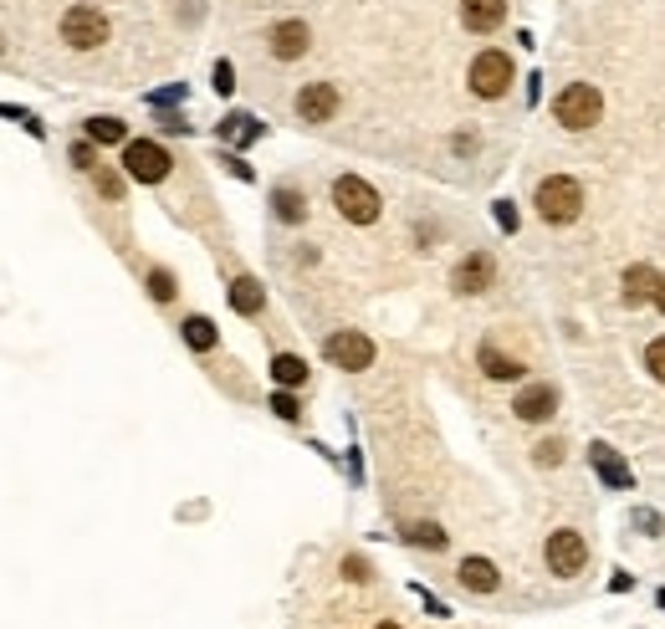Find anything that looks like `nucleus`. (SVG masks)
<instances>
[{
    "instance_id": "obj_3",
    "label": "nucleus",
    "mask_w": 665,
    "mask_h": 629,
    "mask_svg": "<svg viewBox=\"0 0 665 629\" xmlns=\"http://www.w3.org/2000/svg\"><path fill=\"white\" fill-rule=\"evenodd\" d=\"M553 113H558V123L563 128H594L599 123V113H604V98H599V87H589V82H573V87H563L558 93V103H553Z\"/></svg>"
},
{
    "instance_id": "obj_21",
    "label": "nucleus",
    "mask_w": 665,
    "mask_h": 629,
    "mask_svg": "<svg viewBox=\"0 0 665 629\" xmlns=\"http://www.w3.org/2000/svg\"><path fill=\"white\" fill-rule=\"evenodd\" d=\"M185 343H190L195 353H210V348L220 343V333H215L210 318H185Z\"/></svg>"
},
{
    "instance_id": "obj_31",
    "label": "nucleus",
    "mask_w": 665,
    "mask_h": 629,
    "mask_svg": "<svg viewBox=\"0 0 665 629\" xmlns=\"http://www.w3.org/2000/svg\"><path fill=\"white\" fill-rule=\"evenodd\" d=\"M343 573H348L353 583H364V578H369V563H364V558H343Z\"/></svg>"
},
{
    "instance_id": "obj_24",
    "label": "nucleus",
    "mask_w": 665,
    "mask_h": 629,
    "mask_svg": "<svg viewBox=\"0 0 665 629\" xmlns=\"http://www.w3.org/2000/svg\"><path fill=\"white\" fill-rule=\"evenodd\" d=\"M405 537H410V543H415V548H435V553H440V548H446V532H440L435 522H415V527H410Z\"/></svg>"
},
{
    "instance_id": "obj_28",
    "label": "nucleus",
    "mask_w": 665,
    "mask_h": 629,
    "mask_svg": "<svg viewBox=\"0 0 665 629\" xmlns=\"http://www.w3.org/2000/svg\"><path fill=\"white\" fill-rule=\"evenodd\" d=\"M532 461H538V466H558V461H563V445H558V440H543Z\"/></svg>"
},
{
    "instance_id": "obj_4",
    "label": "nucleus",
    "mask_w": 665,
    "mask_h": 629,
    "mask_svg": "<svg viewBox=\"0 0 665 629\" xmlns=\"http://www.w3.org/2000/svg\"><path fill=\"white\" fill-rule=\"evenodd\" d=\"M62 41H67L72 52L103 47V41H108V16H103L98 6H72V11L62 16Z\"/></svg>"
},
{
    "instance_id": "obj_32",
    "label": "nucleus",
    "mask_w": 665,
    "mask_h": 629,
    "mask_svg": "<svg viewBox=\"0 0 665 629\" xmlns=\"http://www.w3.org/2000/svg\"><path fill=\"white\" fill-rule=\"evenodd\" d=\"M185 98V87H164V93H154L149 103H159V108H169V103H180Z\"/></svg>"
},
{
    "instance_id": "obj_7",
    "label": "nucleus",
    "mask_w": 665,
    "mask_h": 629,
    "mask_svg": "<svg viewBox=\"0 0 665 629\" xmlns=\"http://www.w3.org/2000/svg\"><path fill=\"white\" fill-rule=\"evenodd\" d=\"M323 353H328V364H333V369H348V374H359V369L374 364V343H369L364 333H353V328L333 333V338L323 343Z\"/></svg>"
},
{
    "instance_id": "obj_22",
    "label": "nucleus",
    "mask_w": 665,
    "mask_h": 629,
    "mask_svg": "<svg viewBox=\"0 0 665 629\" xmlns=\"http://www.w3.org/2000/svg\"><path fill=\"white\" fill-rule=\"evenodd\" d=\"M87 139H93V144H123L128 128L118 118H87Z\"/></svg>"
},
{
    "instance_id": "obj_19",
    "label": "nucleus",
    "mask_w": 665,
    "mask_h": 629,
    "mask_svg": "<svg viewBox=\"0 0 665 629\" xmlns=\"http://www.w3.org/2000/svg\"><path fill=\"white\" fill-rule=\"evenodd\" d=\"M272 379H277L282 389H297V384L307 379V364H302L297 353H277V358H272Z\"/></svg>"
},
{
    "instance_id": "obj_25",
    "label": "nucleus",
    "mask_w": 665,
    "mask_h": 629,
    "mask_svg": "<svg viewBox=\"0 0 665 629\" xmlns=\"http://www.w3.org/2000/svg\"><path fill=\"white\" fill-rule=\"evenodd\" d=\"M149 292H154V302H169L174 297V277L164 272V266H154V272H149Z\"/></svg>"
},
{
    "instance_id": "obj_36",
    "label": "nucleus",
    "mask_w": 665,
    "mask_h": 629,
    "mask_svg": "<svg viewBox=\"0 0 665 629\" xmlns=\"http://www.w3.org/2000/svg\"><path fill=\"white\" fill-rule=\"evenodd\" d=\"M374 629H399V624H389V619H384V624H374Z\"/></svg>"
},
{
    "instance_id": "obj_30",
    "label": "nucleus",
    "mask_w": 665,
    "mask_h": 629,
    "mask_svg": "<svg viewBox=\"0 0 665 629\" xmlns=\"http://www.w3.org/2000/svg\"><path fill=\"white\" fill-rule=\"evenodd\" d=\"M98 190H103L108 200H118V195H123V179H118V174H108V169H98Z\"/></svg>"
},
{
    "instance_id": "obj_11",
    "label": "nucleus",
    "mask_w": 665,
    "mask_h": 629,
    "mask_svg": "<svg viewBox=\"0 0 665 629\" xmlns=\"http://www.w3.org/2000/svg\"><path fill=\"white\" fill-rule=\"evenodd\" d=\"M589 466H594V471H599V481H604V486H614V491H630V481H635V476H630V466L619 461L614 445H599V440L589 445Z\"/></svg>"
},
{
    "instance_id": "obj_29",
    "label": "nucleus",
    "mask_w": 665,
    "mask_h": 629,
    "mask_svg": "<svg viewBox=\"0 0 665 629\" xmlns=\"http://www.w3.org/2000/svg\"><path fill=\"white\" fill-rule=\"evenodd\" d=\"M236 87V67L231 62H215V93H231Z\"/></svg>"
},
{
    "instance_id": "obj_33",
    "label": "nucleus",
    "mask_w": 665,
    "mask_h": 629,
    "mask_svg": "<svg viewBox=\"0 0 665 629\" xmlns=\"http://www.w3.org/2000/svg\"><path fill=\"white\" fill-rule=\"evenodd\" d=\"M72 164H77V169H93V144H77V149H72Z\"/></svg>"
},
{
    "instance_id": "obj_8",
    "label": "nucleus",
    "mask_w": 665,
    "mask_h": 629,
    "mask_svg": "<svg viewBox=\"0 0 665 629\" xmlns=\"http://www.w3.org/2000/svg\"><path fill=\"white\" fill-rule=\"evenodd\" d=\"M543 558H548V568H553L558 578H573V573H584V563H589V548H584V537H579V532L558 527V532L548 537Z\"/></svg>"
},
{
    "instance_id": "obj_35",
    "label": "nucleus",
    "mask_w": 665,
    "mask_h": 629,
    "mask_svg": "<svg viewBox=\"0 0 665 629\" xmlns=\"http://www.w3.org/2000/svg\"><path fill=\"white\" fill-rule=\"evenodd\" d=\"M655 307L665 312V277H660V287H655Z\"/></svg>"
},
{
    "instance_id": "obj_15",
    "label": "nucleus",
    "mask_w": 665,
    "mask_h": 629,
    "mask_svg": "<svg viewBox=\"0 0 665 629\" xmlns=\"http://www.w3.org/2000/svg\"><path fill=\"white\" fill-rule=\"evenodd\" d=\"M655 287H660V277H655V266H630L625 272V302L630 307H640V302H655Z\"/></svg>"
},
{
    "instance_id": "obj_5",
    "label": "nucleus",
    "mask_w": 665,
    "mask_h": 629,
    "mask_svg": "<svg viewBox=\"0 0 665 629\" xmlns=\"http://www.w3.org/2000/svg\"><path fill=\"white\" fill-rule=\"evenodd\" d=\"M512 57L507 52H476V62H471V93L476 98H502L507 93V87H512Z\"/></svg>"
},
{
    "instance_id": "obj_18",
    "label": "nucleus",
    "mask_w": 665,
    "mask_h": 629,
    "mask_svg": "<svg viewBox=\"0 0 665 629\" xmlns=\"http://www.w3.org/2000/svg\"><path fill=\"white\" fill-rule=\"evenodd\" d=\"M481 369H486V379H522V364L517 358H507V353H497L492 343H481Z\"/></svg>"
},
{
    "instance_id": "obj_37",
    "label": "nucleus",
    "mask_w": 665,
    "mask_h": 629,
    "mask_svg": "<svg viewBox=\"0 0 665 629\" xmlns=\"http://www.w3.org/2000/svg\"><path fill=\"white\" fill-rule=\"evenodd\" d=\"M655 599H660V609H665V589H660V594H655Z\"/></svg>"
},
{
    "instance_id": "obj_16",
    "label": "nucleus",
    "mask_w": 665,
    "mask_h": 629,
    "mask_svg": "<svg viewBox=\"0 0 665 629\" xmlns=\"http://www.w3.org/2000/svg\"><path fill=\"white\" fill-rule=\"evenodd\" d=\"M261 302H266V292H261L256 277H236V282H231V307L241 312V318H256Z\"/></svg>"
},
{
    "instance_id": "obj_34",
    "label": "nucleus",
    "mask_w": 665,
    "mask_h": 629,
    "mask_svg": "<svg viewBox=\"0 0 665 629\" xmlns=\"http://www.w3.org/2000/svg\"><path fill=\"white\" fill-rule=\"evenodd\" d=\"M497 226H502V231H517V210H512V205H497Z\"/></svg>"
},
{
    "instance_id": "obj_20",
    "label": "nucleus",
    "mask_w": 665,
    "mask_h": 629,
    "mask_svg": "<svg viewBox=\"0 0 665 629\" xmlns=\"http://www.w3.org/2000/svg\"><path fill=\"white\" fill-rule=\"evenodd\" d=\"M220 139H236V144H251V139H261V123H256L251 113H231L226 123H220Z\"/></svg>"
},
{
    "instance_id": "obj_12",
    "label": "nucleus",
    "mask_w": 665,
    "mask_h": 629,
    "mask_svg": "<svg viewBox=\"0 0 665 629\" xmlns=\"http://www.w3.org/2000/svg\"><path fill=\"white\" fill-rule=\"evenodd\" d=\"M307 41H313V31H307L302 21H277L272 26V57L277 62H297L307 52Z\"/></svg>"
},
{
    "instance_id": "obj_17",
    "label": "nucleus",
    "mask_w": 665,
    "mask_h": 629,
    "mask_svg": "<svg viewBox=\"0 0 665 629\" xmlns=\"http://www.w3.org/2000/svg\"><path fill=\"white\" fill-rule=\"evenodd\" d=\"M456 578L466 583V589H471V594H492V589H497V568H492V563H486V558H466Z\"/></svg>"
},
{
    "instance_id": "obj_2",
    "label": "nucleus",
    "mask_w": 665,
    "mask_h": 629,
    "mask_svg": "<svg viewBox=\"0 0 665 629\" xmlns=\"http://www.w3.org/2000/svg\"><path fill=\"white\" fill-rule=\"evenodd\" d=\"M333 205L343 220H353V226H374L379 220V190L369 185V179L359 174H338L333 179Z\"/></svg>"
},
{
    "instance_id": "obj_1",
    "label": "nucleus",
    "mask_w": 665,
    "mask_h": 629,
    "mask_svg": "<svg viewBox=\"0 0 665 629\" xmlns=\"http://www.w3.org/2000/svg\"><path fill=\"white\" fill-rule=\"evenodd\" d=\"M532 205H538V215L548 226H568V220H579V210H584V190H579V179H568V174H548Z\"/></svg>"
},
{
    "instance_id": "obj_6",
    "label": "nucleus",
    "mask_w": 665,
    "mask_h": 629,
    "mask_svg": "<svg viewBox=\"0 0 665 629\" xmlns=\"http://www.w3.org/2000/svg\"><path fill=\"white\" fill-rule=\"evenodd\" d=\"M123 169H128V179H139V185H159L169 174V154L149 139H128L123 144Z\"/></svg>"
},
{
    "instance_id": "obj_10",
    "label": "nucleus",
    "mask_w": 665,
    "mask_h": 629,
    "mask_svg": "<svg viewBox=\"0 0 665 629\" xmlns=\"http://www.w3.org/2000/svg\"><path fill=\"white\" fill-rule=\"evenodd\" d=\"M338 113V87L333 82H307L297 93V118L302 123H328Z\"/></svg>"
},
{
    "instance_id": "obj_14",
    "label": "nucleus",
    "mask_w": 665,
    "mask_h": 629,
    "mask_svg": "<svg viewBox=\"0 0 665 629\" xmlns=\"http://www.w3.org/2000/svg\"><path fill=\"white\" fill-rule=\"evenodd\" d=\"M461 21H466V31H497L502 21H507V0H461Z\"/></svg>"
},
{
    "instance_id": "obj_38",
    "label": "nucleus",
    "mask_w": 665,
    "mask_h": 629,
    "mask_svg": "<svg viewBox=\"0 0 665 629\" xmlns=\"http://www.w3.org/2000/svg\"><path fill=\"white\" fill-rule=\"evenodd\" d=\"M0 47H6V41H0Z\"/></svg>"
},
{
    "instance_id": "obj_26",
    "label": "nucleus",
    "mask_w": 665,
    "mask_h": 629,
    "mask_svg": "<svg viewBox=\"0 0 665 629\" xmlns=\"http://www.w3.org/2000/svg\"><path fill=\"white\" fill-rule=\"evenodd\" d=\"M645 369H650V374L665 384V338H655V343L645 348Z\"/></svg>"
},
{
    "instance_id": "obj_9",
    "label": "nucleus",
    "mask_w": 665,
    "mask_h": 629,
    "mask_svg": "<svg viewBox=\"0 0 665 629\" xmlns=\"http://www.w3.org/2000/svg\"><path fill=\"white\" fill-rule=\"evenodd\" d=\"M492 277H497V261L486 256V251H471V256H461V266L451 272V287L466 292V297H476V292L492 287Z\"/></svg>"
},
{
    "instance_id": "obj_27",
    "label": "nucleus",
    "mask_w": 665,
    "mask_h": 629,
    "mask_svg": "<svg viewBox=\"0 0 665 629\" xmlns=\"http://www.w3.org/2000/svg\"><path fill=\"white\" fill-rule=\"evenodd\" d=\"M272 410H277L282 420H297V415H302V404L292 399V389H277V394H272Z\"/></svg>"
},
{
    "instance_id": "obj_23",
    "label": "nucleus",
    "mask_w": 665,
    "mask_h": 629,
    "mask_svg": "<svg viewBox=\"0 0 665 629\" xmlns=\"http://www.w3.org/2000/svg\"><path fill=\"white\" fill-rule=\"evenodd\" d=\"M272 205H277V220H287V226H297V220L307 215V200H302L297 190H277Z\"/></svg>"
},
{
    "instance_id": "obj_13",
    "label": "nucleus",
    "mask_w": 665,
    "mask_h": 629,
    "mask_svg": "<svg viewBox=\"0 0 665 629\" xmlns=\"http://www.w3.org/2000/svg\"><path fill=\"white\" fill-rule=\"evenodd\" d=\"M512 410H517V420H532V425H538V420H548V415L558 410V389H553V384H532V389L517 394Z\"/></svg>"
}]
</instances>
